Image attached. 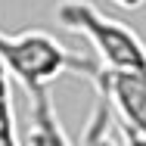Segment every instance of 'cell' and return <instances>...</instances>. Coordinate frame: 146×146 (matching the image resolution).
I'll list each match as a JSON object with an SVG mask.
<instances>
[{
	"instance_id": "1",
	"label": "cell",
	"mask_w": 146,
	"mask_h": 146,
	"mask_svg": "<svg viewBox=\"0 0 146 146\" xmlns=\"http://www.w3.org/2000/svg\"><path fill=\"white\" fill-rule=\"evenodd\" d=\"M0 56L6 62L9 75L22 81L25 90L47 87L50 81H56L65 72H78L87 75L90 81H96L103 75L100 59H87L68 47H62L53 34L47 31H19V34H3L0 31Z\"/></svg>"
},
{
	"instance_id": "2",
	"label": "cell",
	"mask_w": 146,
	"mask_h": 146,
	"mask_svg": "<svg viewBox=\"0 0 146 146\" xmlns=\"http://www.w3.org/2000/svg\"><path fill=\"white\" fill-rule=\"evenodd\" d=\"M56 22L62 28L87 37L103 68H146V44L134 28L100 13L87 0H62L56 6Z\"/></svg>"
},
{
	"instance_id": "3",
	"label": "cell",
	"mask_w": 146,
	"mask_h": 146,
	"mask_svg": "<svg viewBox=\"0 0 146 146\" xmlns=\"http://www.w3.org/2000/svg\"><path fill=\"white\" fill-rule=\"evenodd\" d=\"M93 84L100 87V96L109 103V109L118 115V127L146 140V68H103V75Z\"/></svg>"
},
{
	"instance_id": "4",
	"label": "cell",
	"mask_w": 146,
	"mask_h": 146,
	"mask_svg": "<svg viewBox=\"0 0 146 146\" xmlns=\"http://www.w3.org/2000/svg\"><path fill=\"white\" fill-rule=\"evenodd\" d=\"M28 100H31L34 146H72V140L62 134V124H59L56 112H53V103H50V93H47V87L28 90Z\"/></svg>"
},
{
	"instance_id": "5",
	"label": "cell",
	"mask_w": 146,
	"mask_h": 146,
	"mask_svg": "<svg viewBox=\"0 0 146 146\" xmlns=\"http://www.w3.org/2000/svg\"><path fill=\"white\" fill-rule=\"evenodd\" d=\"M0 146H19L16 121H13V106L9 103H0Z\"/></svg>"
},
{
	"instance_id": "6",
	"label": "cell",
	"mask_w": 146,
	"mask_h": 146,
	"mask_svg": "<svg viewBox=\"0 0 146 146\" xmlns=\"http://www.w3.org/2000/svg\"><path fill=\"white\" fill-rule=\"evenodd\" d=\"M121 134H124V131H121ZM124 146H146V140L134 137V134H124Z\"/></svg>"
},
{
	"instance_id": "7",
	"label": "cell",
	"mask_w": 146,
	"mask_h": 146,
	"mask_svg": "<svg viewBox=\"0 0 146 146\" xmlns=\"http://www.w3.org/2000/svg\"><path fill=\"white\" fill-rule=\"evenodd\" d=\"M115 3H118V6H127V9H137L143 0H115Z\"/></svg>"
}]
</instances>
